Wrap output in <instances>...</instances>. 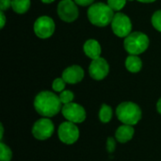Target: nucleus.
<instances>
[{
    "instance_id": "nucleus-1",
    "label": "nucleus",
    "mask_w": 161,
    "mask_h": 161,
    "mask_svg": "<svg viewBox=\"0 0 161 161\" xmlns=\"http://www.w3.org/2000/svg\"><path fill=\"white\" fill-rule=\"evenodd\" d=\"M59 96L49 91H43L37 94L34 100L36 111L43 117H53L62 108Z\"/></svg>"
},
{
    "instance_id": "nucleus-2",
    "label": "nucleus",
    "mask_w": 161,
    "mask_h": 161,
    "mask_svg": "<svg viewBox=\"0 0 161 161\" xmlns=\"http://www.w3.org/2000/svg\"><path fill=\"white\" fill-rule=\"evenodd\" d=\"M113 9L105 3H95L88 9V18L90 22L96 26H107L111 24L114 17Z\"/></svg>"
},
{
    "instance_id": "nucleus-3",
    "label": "nucleus",
    "mask_w": 161,
    "mask_h": 161,
    "mask_svg": "<svg viewBox=\"0 0 161 161\" xmlns=\"http://www.w3.org/2000/svg\"><path fill=\"white\" fill-rule=\"evenodd\" d=\"M116 115L124 125H135L142 119L141 108L133 102L121 103L116 108Z\"/></svg>"
},
{
    "instance_id": "nucleus-4",
    "label": "nucleus",
    "mask_w": 161,
    "mask_h": 161,
    "mask_svg": "<svg viewBox=\"0 0 161 161\" xmlns=\"http://www.w3.org/2000/svg\"><path fill=\"white\" fill-rule=\"evenodd\" d=\"M125 49L130 55H140L142 54L149 46V38L146 34L142 32H133L125 37L124 41Z\"/></svg>"
},
{
    "instance_id": "nucleus-5",
    "label": "nucleus",
    "mask_w": 161,
    "mask_h": 161,
    "mask_svg": "<svg viewBox=\"0 0 161 161\" xmlns=\"http://www.w3.org/2000/svg\"><path fill=\"white\" fill-rule=\"evenodd\" d=\"M111 28L116 36L120 38H125L131 33L132 30L131 20L125 13L118 12L114 15L112 19Z\"/></svg>"
},
{
    "instance_id": "nucleus-6",
    "label": "nucleus",
    "mask_w": 161,
    "mask_h": 161,
    "mask_svg": "<svg viewBox=\"0 0 161 161\" xmlns=\"http://www.w3.org/2000/svg\"><path fill=\"white\" fill-rule=\"evenodd\" d=\"M61 112L67 121L72 122L74 124H80L84 122L86 119L85 108L76 103L72 102V103L63 105L61 108Z\"/></svg>"
},
{
    "instance_id": "nucleus-7",
    "label": "nucleus",
    "mask_w": 161,
    "mask_h": 161,
    "mask_svg": "<svg viewBox=\"0 0 161 161\" xmlns=\"http://www.w3.org/2000/svg\"><path fill=\"white\" fill-rule=\"evenodd\" d=\"M58 135L59 140L65 144H73L79 138V129L75 124L72 122L62 123L58 130Z\"/></svg>"
},
{
    "instance_id": "nucleus-8",
    "label": "nucleus",
    "mask_w": 161,
    "mask_h": 161,
    "mask_svg": "<svg viewBox=\"0 0 161 161\" xmlns=\"http://www.w3.org/2000/svg\"><path fill=\"white\" fill-rule=\"evenodd\" d=\"M54 124L49 118H42L38 120L33 127H32V134L33 136L40 141H45L49 139L54 133Z\"/></svg>"
},
{
    "instance_id": "nucleus-9",
    "label": "nucleus",
    "mask_w": 161,
    "mask_h": 161,
    "mask_svg": "<svg viewBox=\"0 0 161 161\" xmlns=\"http://www.w3.org/2000/svg\"><path fill=\"white\" fill-rule=\"evenodd\" d=\"M58 14L62 21L72 23L78 17L79 11L74 0H61L58 5Z\"/></svg>"
},
{
    "instance_id": "nucleus-10",
    "label": "nucleus",
    "mask_w": 161,
    "mask_h": 161,
    "mask_svg": "<svg viewBox=\"0 0 161 161\" xmlns=\"http://www.w3.org/2000/svg\"><path fill=\"white\" fill-rule=\"evenodd\" d=\"M55 31V23L49 16H41L34 23V32L41 39L50 38Z\"/></svg>"
},
{
    "instance_id": "nucleus-11",
    "label": "nucleus",
    "mask_w": 161,
    "mask_h": 161,
    "mask_svg": "<svg viewBox=\"0 0 161 161\" xmlns=\"http://www.w3.org/2000/svg\"><path fill=\"white\" fill-rule=\"evenodd\" d=\"M109 72V65L108 61L103 58H98L96 59H92L89 67L90 75L95 80L104 79Z\"/></svg>"
},
{
    "instance_id": "nucleus-12",
    "label": "nucleus",
    "mask_w": 161,
    "mask_h": 161,
    "mask_svg": "<svg viewBox=\"0 0 161 161\" xmlns=\"http://www.w3.org/2000/svg\"><path fill=\"white\" fill-rule=\"evenodd\" d=\"M84 77V71L78 65H73L66 68L62 73V78L68 84H76Z\"/></svg>"
},
{
    "instance_id": "nucleus-13",
    "label": "nucleus",
    "mask_w": 161,
    "mask_h": 161,
    "mask_svg": "<svg viewBox=\"0 0 161 161\" xmlns=\"http://www.w3.org/2000/svg\"><path fill=\"white\" fill-rule=\"evenodd\" d=\"M83 49H84L86 56L92 59H96V58H100V55L102 52L100 43L96 40H93V39L88 40L84 43Z\"/></svg>"
},
{
    "instance_id": "nucleus-14",
    "label": "nucleus",
    "mask_w": 161,
    "mask_h": 161,
    "mask_svg": "<svg viewBox=\"0 0 161 161\" xmlns=\"http://www.w3.org/2000/svg\"><path fill=\"white\" fill-rule=\"evenodd\" d=\"M133 136H134V128L133 125H121L120 127H118L115 133L116 140L122 143H125L129 142L130 140H132Z\"/></svg>"
},
{
    "instance_id": "nucleus-15",
    "label": "nucleus",
    "mask_w": 161,
    "mask_h": 161,
    "mask_svg": "<svg viewBox=\"0 0 161 161\" xmlns=\"http://www.w3.org/2000/svg\"><path fill=\"white\" fill-rule=\"evenodd\" d=\"M125 67L131 73H138L142 68V61L138 56L130 55L125 59Z\"/></svg>"
},
{
    "instance_id": "nucleus-16",
    "label": "nucleus",
    "mask_w": 161,
    "mask_h": 161,
    "mask_svg": "<svg viewBox=\"0 0 161 161\" xmlns=\"http://www.w3.org/2000/svg\"><path fill=\"white\" fill-rule=\"evenodd\" d=\"M11 8L16 13H25L30 8V0H12Z\"/></svg>"
},
{
    "instance_id": "nucleus-17",
    "label": "nucleus",
    "mask_w": 161,
    "mask_h": 161,
    "mask_svg": "<svg viewBox=\"0 0 161 161\" xmlns=\"http://www.w3.org/2000/svg\"><path fill=\"white\" fill-rule=\"evenodd\" d=\"M112 118V108L106 105L103 104L101 106L100 111H99V119L102 123H108Z\"/></svg>"
},
{
    "instance_id": "nucleus-18",
    "label": "nucleus",
    "mask_w": 161,
    "mask_h": 161,
    "mask_svg": "<svg viewBox=\"0 0 161 161\" xmlns=\"http://www.w3.org/2000/svg\"><path fill=\"white\" fill-rule=\"evenodd\" d=\"M12 158V152L8 145L0 143V161H10Z\"/></svg>"
},
{
    "instance_id": "nucleus-19",
    "label": "nucleus",
    "mask_w": 161,
    "mask_h": 161,
    "mask_svg": "<svg viewBox=\"0 0 161 161\" xmlns=\"http://www.w3.org/2000/svg\"><path fill=\"white\" fill-rule=\"evenodd\" d=\"M65 85H66V82L65 80L61 77H58V78H56L53 83H52V88L55 92H61L64 91L65 89Z\"/></svg>"
},
{
    "instance_id": "nucleus-20",
    "label": "nucleus",
    "mask_w": 161,
    "mask_h": 161,
    "mask_svg": "<svg viewBox=\"0 0 161 161\" xmlns=\"http://www.w3.org/2000/svg\"><path fill=\"white\" fill-rule=\"evenodd\" d=\"M74 98H75V95L71 91H63L59 94V99H60V101H61V103L63 105L72 103Z\"/></svg>"
},
{
    "instance_id": "nucleus-21",
    "label": "nucleus",
    "mask_w": 161,
    "mask_h": 161,
    "mask_svg": "<svg viewBox=\"0 0 161 161\" xmlns=\"http://www.w3.org/2000/svg\"><path fill=\"white\" fill-rule=\"evenodd\" d=\"M126 4V0H108V5L116 11L121 10Z\"/></svg>"
},
{
    "instance_id": "nucleus-22",
    "label": "nucleus",
    "mask_w": 161,
    "mask_h": 161,
    "mask_svg": "<svg viewBox=\"0 0 161 161\" xmlns=\"http://www.w3.org/2000/svg\"><path fill=\"white\" fill-rule=\"evenodd\" d=\"M152 25L153 26L161 32V10H157L152 16Z\"/></svg>"
},
{
    "instance_id": "nucleus-23",
    "label": "nucleus",
    "mask_w": 161,
    "mask_h": 161,
    "mask_svg": "<svg viewBox=\"0 0 161 161\" xmlns=\"http://www.w3.org/2000/svg\"><path fill=\"white\" fill-rule=\"evenodd\" d=\"M116 147V142L113 138H108L107 141V149L109 153H112L115 150Z\"/></svg>"
},
{
    "instance_id": "nucleus-24",
    "label": "nucleus",
    "mask_w": 161,
    "mask_h": 161,
    "mask_svg": "<svg viewBox=\"0 0 161 161\" xmlns=\"http://www.w3.org/2000/svg\"><path fill=\"white\" fill-rule=\"evenodd\" d=\"M11 1L12 0H0V9L1 11H5L11 8Z\"/></svg>"
},
{
    "instance_id": "nucleus-25",
    "label": "nucleus",
    "mask_w": 161,
    "mask_h": 161,
    "mask_svg": "<svg viewBox=\"0 0 161 161\" xmlns=\"http://www.w3.org/2000/svg\"><path fill=\"white\" fill-rule=\"evenodd\" d=\"M75 2V4L79 5V6H83V7H86V6H90L91 4H92L94 2V0H74Z\"/></svg>"
},
{
    "instance_id": "nucleus-26",
    "label": "nucleus",
    "mask_w": 161,
    "mask_h": 161,
    "mask_svg": "<svg viewBox=\"0 0 161 161\" xmlns=\"http://www.w3.org/2000/svg\"><path fill=\"white\" fill-rule=\"evenodd\" d=\"M0 18H1V23H0V27L3 28L5 24H6V16L4 14V11H0Z\"/></svg>"
},
{
    "instance_id": "nucleus-27",
    "label": "nucleus",
    "mask_w": 161,
    "mask_h": 161,
    "mask_svg": "<svg viewBox=\"0 0 161 161\" xmlns=\"http://www.w3.org/2000/svg\"><path fill=\"white\" fill-rule=\"evenodd\" d=\"M157 109H158V111L161 114V98L158 100V102L157 104Z\"/></svg>"
},
{
    "instance_id": "nucleus-28",
    "label": "nucleus",
    "mask_w": 161,
    "mask_h": 161,
    "mask_svg": "<svg viewBox=\"0 0 161 161\" xmlns=\"http://www.w3.org/2000/svg\"><path fill=\"white\" fill-rule=\"evenodd\" d=\"M138 1L139 2H142V3H153L156 0H138Z\"/></svg>"
},
{
    "instance_id": "nucleus-29",
    "label": "nucleus",
    "mask_w": 161,
    "mask_h": 161,
    "mask_svg": "<svg viewBox=\"0 0 161 161\" xmlns=\"http://www.w3.org/2000/svg\"><path fill=\"white\" fill-rule=\"evenodd\" d=\"M55 0H42V3H45V4H50V3H52V2H54Z\"/></svg>"
},
{
    "instance_id": "nucleus-30",
    "label": "nucleus",
    "mask_w": 161,
    "mask_h": 161,
    "mask_svg": "<svg viewBox=\"0 0 161 161\" xmlns=\"http://www.w3.org/2000/svg\"><path fill=\"white\" fill-rule=\"evenodd\" d=\"M1 126V140L3 139V134H4V128H3V125H0Z\"/></svg>"
},
{
    "instance_id": "nucleus-31",
    "label": "nucleus",
    "mask_w": 161,
    "mask_h": 161,
    "mask_svg": "<svg viewBox=\"0 0 161 161\" xmlns=\"http://www.w3.org/2000/svg\"><path fill=\"white\" fill-rule=\"evenodd\" d=\"M129 1H133V0H129Z\"/></svg>"
}]
</instances>
